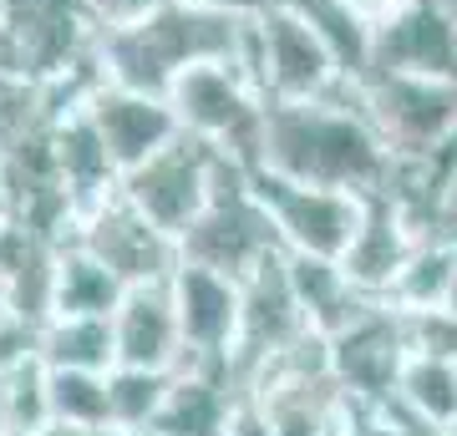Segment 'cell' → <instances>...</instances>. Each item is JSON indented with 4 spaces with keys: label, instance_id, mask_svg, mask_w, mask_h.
Returning <instances> with one entry per match:
<instances>
[{
    "label": "cell",
    "instance_id": "cell-1",
    "mask_svg": "<svg viewBox=\"0 0 457 436\" xmlns=\"http://www.w3.org/2000/svg\"><path fill=\"white\" fill-rule=\"evenodd\" d=\"M260 168L295 183H320L345 193H376L392 173V152L376 137L356 102V81L341 77L326 97L264 102Z\"/></svg>",
    "mask_w": 457,
    "mask_h": 436
},
{
    "label": "cell",
    "instance_id": "cell-2",
    "mask_svg": "<svg viewBox=\"0 0 457 436\" xmlns=\"http://www.w3.org/2000/svg\"><path fill=\"white\" fill-rule=\"evenodd\" d=\"M239 31H245V21L198 11L188 0H168L158 11H147L143 21L97 36V71L112 86L168 97V86L183 66L228 62L239 46Z\"/></svg>",
    "mask_w": 457,
    "mask_h": 436
},
{
    "label": "cell",
    "instance_id": "cell-3",
    "mask_svg": "<svg viewBox=\"0 0 457 436\" xmlns=\"http://www.w3.org/2000/svg\"><path fill=\"white\" fill-rule=\"evenodd\" d=\"M270 254H279V234L270 224L264 203L254 198V188H249V168H239L234 158L219 152L209 203L183 228L179 259L228 279H249Z\"/></svg>",
    "mask_w": 457,
    "mask_h": 436
},
{
    "label": "cell",
    "instance_id": "cell-4",
    "mask_svg": "<svg viewBox=\"0 0 457 436\" xmlns=\"http://www.w3.org/2000/svg\"><path fill=\"white\" fill-rule=\"evenodd\" d=\"M356 102L392 158H432L457 143V77L366 71Z\"/></svg>",
    "mask_w": 457,
    "mask_h": 436
},
{
    "label": "cell",
    "instance_id": "cell-5",
    "mask_svg": "<svg viewBox=\"0 0 457 436\" xmlns=\"http://www.w3.org/2000/svg\"><path fill=\"white\" fill-rule=\"evenodd\" d=\"M249 188H254V198L270 213L285 254L341 259L351 249V239H356L366 193L320 188V183H295V178H279V173H264V168L249 173Z\"/></svg>",
    "mask_w": 457,
    "mask_h": 436
},
{
    "label": "cell",
    "instance_id": "cell-6",
    "mask_svg": "<svg viewBox=\"0 0 457 436\" xmlns=\"http://www.w3.org/2000/svg\"><path fill=\"white\" fill-rule=\"evenodd\" d=\"M305 335H311V320H305V309H300V300L290 290L285 249H279L249 279H239V335H234V350H228L234 391L245 396L264 360H275L279 350H290L295 340Z\"/></svg>",
    "mask_w": 457,
    "mask_h": 436
},
{
    "label": "cell",
    "instance_id": "cell-7",
    "mask_svg": "<svg viewBox=\"0 0 457 436\" xmlns=\"http://www.w3.org/2000/svg\"><path fill=\"white\" fill-rule=\"evenodd\" d=\"M213 162H219V147L179 132L163 152H153L147 162L128 168L117 188H122V198H128L132 209L147 213L163 234L183 239V228L194 224L198 213H204V203H209Z\"/></svg>",
    "mask_w": 457,
    "mask_h": 436
},
{
    "label": "cell",
    "instance_id": "cell-8",
    "mask_svg": "<svg viewBox=\"0 0 457 436\" xmlns=\"http://www.w3.org/2000/svg\"><path fill=\"white\" fill-rule=\"evenodd\" d=\"M254 36H260V81L264 102H311L326 97L341 81V66L330 56V46L311 31V21H300L285 5H270L254 16Z\"/></svg>",
    "mask_w": 457,
    "mask_h": 436
},
{
    "label": "cell",
    "instance_id": "cell-9",
    "mask_svg": "<svg viewBox=\"0 0 457 436\" xmlns=\"http://www.w3.org/2000/svg\"><path fill=\"white\" fill-rule=\"evenodd\" d=\"M77 243L87 254H97L107 269H112L122 284H147V279H168L179 269V239L163 234L147 213H137L117 193H107L102 203L82 213L77 224Z\"/></svg>",
    "mask_w": 457,
    "mask_h": 436
},
{
    "label": "cell",
    "instance_id": "cell-10",
    "mask_svg": "<svg viewBox=\"0 0 457 436\" xmlns=\"http://www.w3.org/2000/svg\"><path fill=\"white\" fill-rule=\"evenodd\" d=\"M407 320L402 309L376 300L356 325H345L341 335H330V371L341 391L361 406H381L396 391L402 360H407Z\"/></svg>",
    "mask_w": 457,
    "mask_h": 436
},
{
    "label": "cell",
    "instance_id": "cell-11",
    "mask_svg": "<svg viewBox=\"0 0 457 436\" xmlns=\"http://www.w3.org/2000/svg\"><path fill=\"white\" fill-rule=\"evenodd\" d=\"M173 309L183 330V366H213L228 371V350L239 335V279L183 264L173 269Z\"/></svg>",
    "mask_w": 457,
    "mask_h": 436
},
{
    "label": "cell",
    "instance_id": "cell-12",
    "mask_svg": "<svg viewBox=\"0 0 457 436\" xmlns=\"http://www.w3.org/2000/svg\"><path fill=\"white\" fill-rule=\"evenodd\" d=\"M366 71H422V77H457V21L432 5L411 0L371 21V62ZM361 71V77H366Z\"/></svg>",
    "mask_w": 457,
    "mask_h": 436
},
{
    "label": "cell",
    "instance_id": "cell-13",
    "mask_svg": "<svg viewBox=\"0 0 457 436\" xmlns=\"http://www.w3.org/2000/svg\"><path fill=\"white\" fill-rule=\"evenodd\" d=\"M87 117H92L107 158L117 162V173H128V168L147 162L153 152H163L183 132L173 107H168V97L128 92V86H112V81H102L97 92L87 97Z\"/></svg>",
    "mask_w": 457,
    "mask_h": 436
},
{
    "label": "cell",
    "instance_id": "cell-14",
    "mask_svg": "<svg viewBox=\"0 0 457 436\" xmlns=\"http://www.w3.org/2000/svg\"><path fill=\"white\" fill-rule=\"evenodd\" d=\"M168 279H147V284L122 290L112 309L117 366H143V371H179L183 366V330Z\"/></svg>",
    "mask_w": 457,
    "mask_h": 436
},
{
    "label": "cell",
    "instance_id": "cell-15",
    "mask_svg": "<svg viewBox=\"0 0 457 436\" xmlns=\"http://www.w3.org/2000/svg\"><path fill=\"white\" fill-rule=\"evenodd\" d=\"M422 239H427L422 228L411 224L407 213L376 188V193H366V203H361L356 239H351V249L341 254V269H345V279H351L356 290H366L371 300H386L392 284H396V275L407 269L411 249H417Z\"/></svg>",
    "mask_w": 457,
    "mask_h": 436
},
{
    "label": "cell",
    "instance_id": "cell-16",
    "mask_svg": "<svg viewBox=\"0 0 457 436\" xmlns=\"http://www.w3.org/2000/svg\"><path fill=\"white\" fill-rule=\"evenodd\" d=\"M239 406V391L228 371L213 366H179L168 381L158 416L147 421L158 436H228V416Z\"/></svg>",
    "mask_w": 457,
    "mask_h": 436
},
{
    "label": "cell",
    "instance_id": "cell-17",
    "mask_svg": "<svg viewBox=\"0 0 457 436\" xmlns=\"http://www.w3.org/2000/svg\"><path fill=\"white\" fill-rule=\"evenodd\" d=\"M285 275H290V290L305 309L315 335H341L345 325H356L366 309L376 305L366 290H356L345 279L341 259H311V254H285Z\"/></svg>",
    "mask_w": 457,
    "mask_h": 436
},
{
    "label": "cell",
    "instance_id": "cell-18",
    "mask_svg": "<svg viewBox=\"0 0 457 436\" xmlns=\"http://www.w3.org/2000/svg\"><path fill=\"white\" fill-rule=\"evenodd\" d=\"M51 152H56V173H62V188H66V198L77 203V213H87L92 203L117 193L122 173H117V162L107 158V147H102L87 107L66 112L62 122L51 128Z\"/></svg>",
    "mask_w": 457,
    "mask_h": 436
},
{
    "label": "cell",
    "instance_id": "cell-19",
    "mask_svg": "<svg viewBox=\"0 0 457 436\" xmlns=\"http://www.w3.org/2000/svg\"><path fill=\"white\" fill-rule=\"evenodd\" d=\"M41 366L46 371H112V315H51L41 325Z\"/></svg>",
    "mask_w": 457,
    "mask_h": 436
},
{
    "label": "cell",
    "instance_id": "cell-20",
    "mask_svg": "<svg viewBox=\"0 0 457 436\" xmlns=\"http://www.w3.org/2000/svg\"><path fill=\"white\" fill-rule=\"evenodd\" d=\"M122 279L102 264L97 254H87L82 243L56 249V284H51V315H112L122 300Z\"/></svg>",
    "mask_w": 457,
    "mask_h": 436
},
{
    "label": "cell",
    "instance_id": "cell-21",
    "mask_svg": "<svg viewBox=\"0 0 457 436\" xmlns=\"http://www.w3.org/2000/svg\"><path fill=\"white\" fill-rule=\"evenodd\" d=\"M392 401H402L407 411H417L422 421L453 426V421H457V360L427 356V350H407Z\"/></svg>",
    "mask_w": 457,
    "mask_h": 436
},
{
    "label": "cell",
    "instance_id": "cell-22",
    "mask_svg": "<svg viewBox=\"0 0 457 436\" xmlns=\"http://www.w3.org/2000/svg\"><path fill=\"white\" fill-rule=\"evenodd\" d=\"M453 269H457V249L447 239H422L411 249L407 269L396 275L386 305L402 309V315H417V309H437L447 300V284H453Z\"/></svg>",
    "mask_w": 457,
    "mask_h": 436
},
{
    "label": "cell",
    "instance_id": "cell-23",
    "mask_svg": "<svg viewBox=\"0 0 457 436\" xmlns=\"http://www.w3.org/2000/svg\"><path fill=\"white\" fill-rule=\"evenodd\" d=\"M46 406L51 421H71V426H112V406H107V371H46Z\"/></svg>",
    "mask_w": 457,
    "mask_h": 436
},
{
    "label": "cell",
    "instance_id": "cell-24",
    "mask_svg": "<svg viewBox=\"0 0 457 436\" xmlns=\"http://www.w3.org/2000/svg\"><path fill=\"white\" fill-rule=\"evenodd\" d=\"M46 421H51V406H46V366H41V356L0 371V432L36 436Z\"/></svg>",
    "mask_w": 457,
    "mask_h": 436
},
{
    "label": "cell",
    "instance_id": "cell-25",
    "mask_svg": "<svg viewBox=\"0 0 457 436\" xmlns=\"http://www.w3.org/2000/svg\"><path fill=\"white\" fill-rule=\"evenodd\" d=\"M173 371H143V366H112L107 371V406H112V426L137 432L158 416V406L168 396Z\"/></svg>",
    "mask_w": 457,
    "mask_h": 436
},
{
    "label": "cell",
    "instance_id": "cell-26",
    "mask_svg": "<svg viewBox=\"0 0 457 436\" xmlns=\"http://www.w3.org/2000/svg\"><path fill=\"white\" fill-rule=\"evenodd\" d=\"M407 320V345L411 350H427V356L457 360V315L447 305L437 309H417V315H402Z\"/></svg>",
    "mask_w": 457,
    "mask_h": 436
},
{
    "label": "cell",
    "instance_id": "cell-27",
    "mask_svg": "<svg viewBox=\"0 0 457 436\" xmlns=\"http://www.w3.org/2000/svg\"><path fill=\"white\" fill-rule=\"evenodd\" d=\"M41 356V325L16 315V309H5L0 315V371H11L21 360H36Z\"/></svg>",
    "mask_w": 457,
    "mask_h": 436
},
{
    "label": "cell",
    "instance_id": "cell-28",
    "mask_svg": "<svg viewBox=\"0 0 457 436\" xmlns=\"http://www.w3.org/2000/svg\"><path fill=\"white\" fill-rule=\"evenodd\" d=\"M432 239H447L457 249V173L447 178V188H442V198H437V213H432Z\"/></svg>",
    "mask_w": 457,
    "mask_h": 436
},
{
    "label": "cell",
    "instance_id": "cell-29",
    "mask_svg": "<svg viewBox=\"0 0 457 436\" xmlns=\"http://www.w3.org/2000/svg\"><path fill=\"white\" fill-rule=\"evenodd\" d=\"M188 5L213 11V16H234V21H249V16H260V11H270V0H188Z\"/></svg>",
    "mask_w": 457,
    "mask_h": 436
},
{
    "label": "cell",
    "instance_id": "cell-30",
    "mask_svg": "<svg viewBox=\"0 0 457 436\" xmlns=\"http://www.w3.org/2000/svg\"><path fill=\"white\" fill-rule=\"evenodd\" d=\"M36 436H97L92 426H71V421H46Z\"/></svg>",
    "mask_w": 457,
    "mask_h": 436
},
{
    "label": "cell",
    "instance_id": "cell-31",
    "mask_svg": "<svg viewBox=\"0 0 457 436\" xmlns=\"http://www.w3.org/2000/svg\"><path fill=\"white\" fill-rule=\"evenodd\" d=\"M361 11H366V16H386V11H396V5H411V0H356Z\"/></svg>",
    "mask_w": 457,
    "mask_h": 436
},
{
    "label": "cell",
    "instance_id": "cell-32",
    "mask_svg": "<svg viewBox=\"0 0 457 436\" xmlns=\"http://www.w3.org/2000/svg\"><path fill=\"white\" fill-rule=\"evenodd\" d=\"M442 305H447V309L457 315V269H453V284H447V300H442Z\"/></svg>",
    "mask_w": 457,
    "mask_h": 436
},
{
    "label": "cell",
    "instance_id": "cell-33",
    "mask_svg": "<svg viewBox=\"0 0 457 436\" xmlns=\"http://www.w3.org/2000/svg\"><path fill=\"white\" fill-rule=\"evenodd\" d=\"M0 218H5V183H0Z\"/></svg>",
    "mask_w": 457,
    "mask_h": 436
},
{
    "label": "cell",
    "instance_id": "cell-34",
    "mask_svg": "<svg viewBox=\"0 0 457 436\" xmlns=\"http://www.w3.org/2000/svg\"><path fill=\"white\" fill-rule=\"evenodd\" d=\"M453 436H457V421H453Z\"/></svg>",
    "mask_w": 457,
    "mask_h": 436
}]
</instances>
